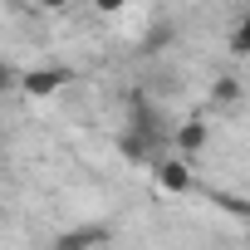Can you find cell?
<instances>
[{
	"mask_svg": "<svg viewBox=\"0 0 250 250\" xmlns=\"http://www.w3.org/2000/svg\"><path fill=\"white\" fill-rule=\"evenodd\" d=\"M152 167V182L162 187V191H172V196H187L191 187H196V177H191V162H187V152H177V157H152L147 162Z\"/></svg>",
	"mask_w": 250,
	"mask_h": 250,
	"instance_id": "1",
	"label": "cell"
},
{
	"mask_svg": "<svg viewBox=\"0 0 250 250\" xmlns=\"http://www.w3.org/2000/svg\"><path fill=\"white\" fill-rule=\"evenodd\" d=\"M74 83V69H64V64H44V69H30L25 79H20V88L30 93V98H54V93H64Z\"/></svg>",
	"mask_w": 250,
	"mask_h": 250,
	"instance_id": "2",
	"label": "cell"
},
{
	"mask_svg": "<svg viewBox=\"0 0 250 250\" xmlns=\"http://www.w3.org/2000/svg\"><path fill=\"white\" fill-rule=\"evenodd\" d=\"M93 245H113V226H74V230L54 235L49 250H93Z\"/></svg>",
	"mask_w": 250,
	"mask_h": 250,
	"instance_id": "3",
	"label": "cell"
},
{
	"mask_svg": "<svg viewBox=\"0 0 250 250\" xmlns=\"http://www.w3.org/2000/svg\"><path fill=\"white\" fill-rule=\"evenodd\" d=\"M172 147H177V152H187V157H196V152L206 147V123H201V118H187L182 128L172 133Z\"/></svg>",
	"mask_w": 250,
	"mask_h": 250,
	"instance_id": "4",
	"label": "cell"
},
{
	"mask_svg": "<svg viewBox=\"0 0 250 250\" xmlns=\"http://www.w3.org/2000/svg\"><path fill=\"white\" fill-rule=\"evenodd\" d=\"M240 93H245V88H240V79H230V74L211 83V103H216V108H230V103H240Z\"/></svg>",
	"mask_w": 250,
	"mask_h": 250,
	"instance_id": "5",
	"label": "cell"
},
{
	"mask_svg": "<svg viewBox=\"0 0 250 250\" xmlns=\"http://www.w3.org/2000/svg\"><path fill=\"white\" fill-rule=\"evenodd\" d=\"M230 49H235V54H250V10H245L240 25L230 30Z\"/></svg>",
	"mask_w": 250,
	"mask_h": 250,
	"instance_id": "6",
	"label": "cell"
},
{
	"mask_svg": "<svg viewBox=\"0 0 250 250\" xmlns=\"http://www.w3.org/2000/svg\"><path fill=\"white\" fill-rule=\"evenodd\" d=\"M128 5H133V0H93V10H98V15H123Z\"/></svg>",
	"mask_w": 250,
	"mask_h": 250,
	"instance_id": "7",
	"label": "cell"
},
{
	"mask_svg": "<svg viewBox=\"0 0 250 250\" xmlns=\"http://www.w3.org/2000/svg\"><path fill=\"white\" fill-rule=\"evenodd\" d=\"M35 5H40V10H64L69 0H35Z\"/></svg>",
	"mask_w": 250,
	"mask_h": 250,
	"instance_id": "8",
	"label": "cell"
},
{
	"mask_svg": "<svg viewBox=\"0 0 250 250\" xmlns=\"http://www.w3.org/2000/svg\"><path fill=\"white\" fill-rule=\"evenodd\" d=\"M245 10H250V0H245Z\"/></svg>",
	"mask_w": 250,
	"mask_h": 250,
	"instance_id": "9",
	"label": "cell"
}]
</instances>
